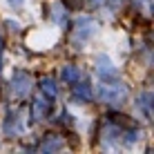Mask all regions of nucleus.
Segmentation results:
<instances>
[{"label":"nucleus","instance_id":"obj_1","mask_svg":"<svg viewBox=\"0 0 154 154\" xmlns=\"http://www.w3.org/2000/svg\"><path fill=\"white\" fill-rule=\"evenodd\" d=\"M127 87L123 83L109 78L107 83H100L98 85V100L100 103H107V105H123L127 100Z\"/></svg>","mask_w":154,"mask_h":154},{"label":"nucleus","instance_id":"obj_2","mask_svg":"<svg viewBox=\"0 0 154 154\" xmlns=\"http://www.w3.org/2000/svg\"><path fill=\"white\" fill-rule=\"evenodd\" d=\"M11 92L18 98H27L29 94H31V76H29L27 72L18 69V72L14 74V78H11Z\"/></svg>","mask_w":154,"mask_h":154},{"label":"nucleus","instance_id":"obj_3","mask_svg":"<svg viewBox=\"0 0 154 154\" xmlns=\"http://www.w3.org/2000/svg\"><path fill=\"white\" fill-rule=\"evenodd\" d=\"M96 29H98V23L94 18H81L74 25V36H76L78 40H87V38H92V36L96 34Z\"/></svg>","mask_w":154,"mask_h":154},{"label":"nucleus","instance_id":"obj_4","mask_svg":"<svg viewBox=\"0 0 154 154\" xmlns=\"http://www.w3.org/2000/svg\"><path fill=\"white\" fill-rule=\"evenodd\" d=\"M65 147V139L63 136H56V134H47L45 139L40 141V145H38V152L42 154H51V152H58V150H63Z\"/></svg>","mask_w":154,"mask_h":154},{"label":"nucleus","instance_id":"obj_5","mask_svg":"<svg viewBox=\"0 0 154 154\" xmlns=\"http://www.w3.org/2000/svg\"><path fill=\"white\" fill-rule=\"evenodd\" d=\"M96 69H98V74H100V78H105V81H109V78H116V67L112 65V60H109L105 54L98 56Z\"/></svg>","mask_w":154,"mask_h":154},{"label":"nucleus","instance_id":"obj_6","mask_svg":"<svg viewBox=\"0 0 154 154\" xmlns=\"http://www.w3.org/2000/svg\"><path fill=\"white\" fill-rule=\"evenodd\" d=\"M72 85H74V98H76L78 103H89V100H92V87H89V83L76 81Z\"/></svg>","mask_w":154,"mask_h":154},{"label":"nucleus","instance_id":"obj_7","mask_svg":"<svg viewBox=\"0 0 154 154\" xmlns=\"http://www.w3.org/2000/svg\"><path fill=\"white\" fill-rule=\"evenodd\" d=\"M47 114H49V98H36L31 103V116L36 121H42L47 119Z\"/></svg>","mask_w":154,"mask_h":154},{"label":"nucleus","instance_id":"obj_8","mask_svg":"<svg viewBox=\"0 0 154 154\" xmlns=\"http://www.w3.org/2000/svg\"><path fill=\"white\" fill-rule=\"evenodd\" d=\"M81 78H83V72L78 69L76 65L69 63V65L63 67V81H65V83H76V81H81Z\"/></svg>","mask_w":154,"mask_h":154},{"label":"nucleus","instance_id":"obj_9","mask_svg":"<svg viewBox=\"0 0 154 154\" xmlns=\"http://www.w3.org/2000/svg\"><path fill=\"white\" fill-rule=\"evenodd\" d=\"M40 89H42V94H45L47 98H54V96H56V92H58L51 78H40Z\"/></svg>","mask_w":154,"mask_h":154},{"label":"nucleus","instance_id":"obj_10","mask_svg":"<svg viewBox=\"0 0 154 154\" xmlns=\"http://www.w3.org/2000/svg\"><path fill=\"white\" fill-rule=\"evenodd\" d=\"M16 132H18V119H16V114H9L7 116V123H5V134L14 136Z\"/></svg>","mask_w":154,"mask_h":154},{"label":"nucleus","instance_id":"obj_11","mask_svg":"<svg viewBox=\"0 0 154 154\" xmlns=\"http://www.w3.org/2000/svg\"><path fill=\"white\" fill-rule=\"evenodd\" d=\"M60 2H63V7L69 9V11H81L85 0H60Z\"/></svg>","mask_w":154,"mask_h":154},{"label":"nucleus","instance_id":"obj_12","mask_svg":"<svg viewBox=\"0 0 154 154\" xmlns=\"http://www.w3.org/2000/svg\"><path fill=\"white\" fill-rule=\"evenodd\" d=\"M150 103H152V94H150V92L141 94V100H139V105H141L143 109H145V114H147V116L152 114V109H150Z\"/></svg>","mask_w":154,"mask_h":154},{"label":"nucleus","instance_id":"obj_13","mask_svg":"<svg viewBox=\"0 0 154 154\" xmlns=\"http://www.w3.org/2000/svg\"><path fill=\"white\" fill-rule=\"evenodd\" d=\"M54 18L58 20V25H65V23H67V18H65V14H63V7H58V5H56V7H54Z\"/></svg>","mask_w":154,"mask_h":154},{"label":"nucleus","instance_id":"obj_14","mask_svg":"<svg viewBox=\"0 0 154 154\" xmlns=\"http://www.w3.org/2000/svg\"><path fill=\"white\" fill-rule=\"evenodd\" d=\"M89 5H92L94 9H98L100 5H105V0H89Z\"/></svg>","mask_w":154,"mask_h":154},{"label":"nucleus","instance_id":"obj_15","mask_svg":"<svg viewBox=\"0 0 154 154\" xmlns=\"http://www.w3.org/2000/svg\"><path fill=\"white\" fill-rule=\"evenodd\" d=\"M5 25H7V27H9V29H14V31H16V29H18V23H11V20H7V23H5Z\"/></svg>","mask_w":154,"mask_h":154},{"label":"nucleus","instance_id":"obj_16","mask_svg":"<svg viewBox=\"0 0 154 154\" xmlns=\"http://www.w3.org/2000/svg\"><path fill=\"white\" fill-rule=\"evenodd\" d=\"M11 5H23V0H9Z\"/></svg>","mask_w":154,"mask_h":154}]
</instances>
